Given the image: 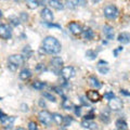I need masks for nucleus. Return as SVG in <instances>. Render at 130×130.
I'll return each instance as SVG.
<instances>
[{"label": "nucleus", "instance_id": "obj_1", "mask_svg": "<svg viewBox=\"0 0 130 130\" xmlns=\"http://www.w3.org/2000/svg\"><path fill=\"white\" fill-rule=\"evenodd\" d=\"M43 50L49 54H58L61 52V42L56 38L52 37V36H48L43 39L42 42Z\"/></svg>", "mask_w": 130, "mask_h": 130}, {"label": "nucleus", "instance_id": "obj_2", "mask_svg": "<svg viewBox=\"0 0 130 130\" xmlns=\"http://www.w3.org/2000/svg\"><path fill=\"white\" fill-rule=\"evenodd\" d=\"M38 118L40 120V123H41L42 125L47 126V127H49V126H51L52 124V114H50L48 111H41L39 112L38 114Z\"/></svg>", "mask_w": 130, "mask_h": 130}, {"label": "nucleus", "instance_id": "obj_3", "mask_svg": "<svg viewBox=\"0 0 130 130\" xmlns=\"http://www.w3.org/2000/svg\"><path fill=\"white\" fill-rule=\"evenodd\" d=\"M124 106V103L123 101L118 98H115L114 96L113 99L108 100V107L111 111H114V112H117V111H120L121 108Z\"/></svg>", "mask_w": 130, "mask_h": 130}, {"label": "nucleus", "instance_id": "obj_4", "mask_svg": "<svg viewBox=\"0 0 130 130\" xmlns=\"http://www.w3.org/2000/svg\"><path fill=\"white\" fill-rule=\"evenodd\" d=\"M104 15L105 18L111 19V20L116 19L117 15H118V9L113 5H108L104 8Z\"/></svg>", "mask_w": 130, "mask_h": 130}, {"label": "nucleus", "instance_id": "obj_5", "mask_svg": "<svg viewBox=\"0 0 130 130\" xmlns=\"http://www.w3.org/2000/svg\"><path fill=\"white\" fill-rule=\"evenodd\" d=\"M60 74L65 80H70L75 76V70L73 66H65L62 67V70L60 71Z\"/></svg>", "mask_w": 130, "mask_h": 130}, {"label": "nucleus", "instance_id": "obj_6", "mask_svg": "<svg viewBox=\"0 0 130 130\" xmlns=\"http://www.w3.org/2000/svg\"><path fill=\"white\" fill-rule=\"evenodd\" d=\"M24 56L21 55V54H12L9 56V59H8V63H11L15 65L16 67L19 66H22V65L24 64Z\"/></svg>", "mask_w": 130, "mask_h": 130}, {"label": "nucleus", "instance_id": "obj_7", "mask_svg": "<svg viewBox=\"0 0 130 130\" xmlns=\"http://www.w3.org/2000/svg\"><path fill=\"white\" fill-rule=\"evenodd\" d=\"M68 29H70V31L75 36H78L83 32V27H81L80 24H78L77 22H71L68 24Z\"/></svg>", "mask_w": 130, "mask_h": 130}, {"label": "nucleus", "instance_id": "obj_8", "mask_svg": "<svg viewBox=\"0 0 130 130\" xmlns=\"http://www.w3.org/2000/svg\"><path fill=\"white\" fill-rule=\"evenodd\" d=\"M41 18L43 19V21H46L48 24H50L51 22H53V13L52 11L49 9V8H44V9L41 11Z\"/></svg>", "mask_w": 130, "mask_h": 130}, {"label": "nucleus", "instance_id": "obj_9", "mask_svg": "<svg viewBox=\"0 0 130 130\" xmlns=\"http://www.w3.org/2000/svg\"><path fill=\"white\" fill-rule=\"evenodd\" d=\"M50 63H51L52 68H53L56 73L61 71V68L63 67V60L61 59L60 56H54V58L50 61Z\"/></svg>", "mask_w": 130, "mask_h": 130}, {"label": "nucleus", "instance_id": "obj_10", "mask_svg": "<svg viewBox=\"0 0 130 130\" xmlns=\"http://www.w3.org/2000/svg\"><path fill=\"white\" fill-rule=\"evenodd\" d=\"M11 29L9 26H7L6 24H1L0 25V37L2 39H10L11 38Z\"/></svg>", "mask_w": 130, "mask_h": 130}, {"label": "nucleus", "instance_id": "obj_11", "mask_svg": "<svg viewBox=\"0 0 130 130\" xmlns=\"http://www.w3.org/2000/svg\"><path fill=\"white\" fill-rule=\"evenodd\" d=\"M86 96H87V99L90 101V102H98V101H100V99H101L100 93L98 92L96 90H89V91H87Z\"/></svg>", "mask_w": 130, "mask_h": 130}, {"label": "nucleus", "instance_id": "obj_12", "mask_svg": "<svg viewBox=\"0 0 130 130\" xmlns=\"http://www.w3.org/2000/svg\"><path fill=\"white\" fill-rule=\"evenodd\" d=\"M103 32L105 35V37L107 39H114V28L109 25H104L103 26Z\"/></svg>", "mask_w": 130, "mask_h": 130}, {"label": "nucleus", "instance_id": "obj_13", "mask_svg": "<svg viewBox=\"0 0 130 130\" xmlns=\"http://www.w3.org/2000/svg\"><path fill=\"white\" fill-rule=\"evenodd\" d=\"M117 40L123 44H127L130 42V34H128V32H121V34L118 35Z\"/></svg>", "mask_w": 130, "mask_h": 130}, {"label": "nucleus", "instance_id": "obj_14", "mask_svg": "<svg viewBox=\"0 0 130 130\" xmlns=\"http://www.w3.org/2000/svg\"><path fill=\"white\" fill-rule=\"evenodd\" d=\"M107 65V62H105V61H100L99 63H98V70H99V72L101 73V74H107L108 73V67L106 66Z\"/></svg>", "mask_w": 130, "mask_h": 130}, {"label": "nucleus", "instance_id": "obj_15", "mask_svg": "<svg viewBox=\"0 0 130 130\" xmlns=\"http://www.w3.org/2000/svg\"><path fill=\"white\" fill-rule=\"evenodd\" d=\"M49 5L53 8V9L59 10V11L64 9V5L60 1V0H49Z\"/></svg>", "mask_w": 130, "mask_h": 130}, {"label": "nucleus", "instance_id": "obj_16", "mask_svg": "<svg viewBox=\"0 0 130 130\" xmlns=\"http://www.w3.org/2000/svg\"><path fill=\"white\" fill-rule=\"evenodd\" d=\"M81 126H83L84 128H87L89 130H96L98 129V125L92 123V121H89V120H86L85 119L83 123H81Z\"/></svg>", "mask_w": 130, "mask_h": 130}, {"label": "nucleus", "instance_id": "obj_17", "mask_svg": "<svg viewBox=\"0 0 130 130\" xmlns=\"http://www.w3.org/2000/svg\"><path fill=\"white\" fill-rule=\"evenodd\" d=\"M89 83H90L91 86L93 88H95V89H99V88H101V86H102V84L100 83V80L98 79L95 76H90L89 77Z\"/></svg>", "mask_w": 130, "mask_h": 130}, {"label": "nucleus", "instance_id": "obj_18", "mask_svg": "<svg viewBox=\"0 0 130 130\" xmlns=\"http://www.w3.org/2000/svg\"><path fill=\"white\" fill-rule=\"evenodd\" d=\"M30 76H31V72L29 70H27V68H24V70H22L21 72H20V78H21L22 80L29 79Z\"/></svg>", "mask_w": 130, "mask_h": 130}, {"label": "nucleus", "instance_id": "obj_19", "mask_svg": "<svg viewBox=\"0 0 130 130\" xmlns=\"http://www.w3.org/2000/svg\"><path fill=\"white\" fill-rule=\"evenodd\" d=\"M81 34L84 35L85 39H88V40H90V39H92L93 37H94V32H93V30L91 29V28H86V29H83V32H81Z\"/></svg>", "mask_w": 130, "mask_h": 130}, {"label": "nucleus", "instance_id": "obj_20", "mask_svg": "<svg viewBox=\"0 0 130 130\" xmlns=\"http://www.w3.org/2000/svg\"><path fill=\"white\" fill-rule=\"evenodd\" d=\"M26 6L29 8L30 10H35L40 6L38 0H26Z\"/></svg>", "mask_w": 130, "mask_h": 130}, {"label": "nucleus", "instance_id": "obj_21", "mask_svg": "<svg viewBox=\"0 0 130 130\" xmlns=\"http://www.w3.org/2000/svg\"><path fill=\"white\" fill-rule=\"evenodd\" d=\"M116 127L117 129H120V130H128V125L124 119L116 120Z\"/></svg>", "mask_w": 130, "mask_h": 130}, {"label": "nucleus", "instance_id": "obj_22", "mask_svg": "<svg viewBox=\"0 0 130 130\" xmlns=\"http://www.w3.org/2000/svg\"><path fill=\"white\" fill-rule=\"evenodd\" d=\"M52 119H53V121L56 125L61 126L62 125V121H63V116L59 113H54V114H52Z\"/></svg>", "mask_w": 130, "mask_h": 130}, {"label": "nucleus", "instance_id": "obj_23", "mask_svg": "<svg viewBox=\"0 0 130 130\" xmlns=\"http://www.w3.org/2000/svg\"><path fill=\"white\" fill-rule=\"evenodd\" d=\"M62 106L64 109H72L73 107H74V104H73V102L71 100L66 99V98H64L63 102H62Z\"/></svg>", "mask_w": 130, "mask_h": 130}, {"label": "nucleus", "instance_id": "obj_24", "mask_svg": "<svg viewBox=\"0 0 130 130\" xmlns=\"http://www.w3.org/2000/svg\"><path fill=\"white\" fill-rule=\"evenodd\" d=\"M73 123V117L71 116H64L63 117V121H62V126L65 128V127H68V126H71V124Z\"/></svg>", "mask_w": 130, "mask_h": 130}, {"label": "nucleus", "instance_id": "obj_25", "mask_svg": "<svg viewBox=\"0 0 130 130\" xmlns=\"http://www.w3.org/2000/svg\"><path fill=\"white\" fill-rule=\"evenodd\" d=\"M100 119L103 121V123L105 124H107L108 121H109V114L108 112H102L100 114Z\"/></svg>", "mask_w": 130, "mask_h": 130}, {"label": "nucleus", "instance_id": "obj_26", "mask_svg": "<svg viewBox=\"0 0 130 130\" xmlns=\"http://www.w3.org/2000/svg\"><path fill=\"white\" fill-rule=\"evenodd\" d=\"M44 87H46V84L41 83V81H34L32 84V88H35L36 90H42Z\"/></svg>", "mask_w": 130, "mask_h": 130}, {"label": "nucleus", "instance_id": "obj_27", "mask_svg": "<svg viewBox=\"0 0 130 130\" xmlns=\"http://www.w3.org/2000/svg\"><path fill=\"white\" fill-rule=\"evenodd\" d=\"M14 120H15L14 117H9V118H8V120L6 121L5 124H3V125H5V127H6V129H7V130H10V129L12 128V126H13Z\"/></svg>", "mask_w": 130, "mask_h": 130}, {"label": "nucleus", "instance_id": "obj_28", "mask_svg": "<svg viewBox=\"0 0 130 130\" xmlns=\"http://www.w3.org/2000/svg\"><path fill=\"white\" fill-rule=\"evenodd\" d=\"M66 6L70 9H75L78 6V0H66Z\"/></svg>", "mask_w": 130, "mask_h": 130}, {"label": "nucleus", "instance_id": "obj_29", "mask_svg": "<svg viewBox=\"0 0 130 130\" xmlns=\"http://www.w3.org/2000/svg\"><path fill=\"white\" fill-rule=\"evenodd\" d=\"M23 53H24V58H30L31 56V54H32V51H31V49H30V47H25V49L23 50Z\"/></svg>", "mask_w": 130, "mask_h": 130}, {"label": "nucleus", "instance_id": "obj_30", "mask_svg": "<svg viewBox=\"0 0 130 130\" xmlns=\"http://www.w3.org/2000/svg\"><path fill=\"white\" fill-rule=\"evenodd\" d=\"M42 95H43L44 98H46L47 100L51 101V102H55V101H56L55 96H54V95H52L51 93H49V92H43V93H42Z\"/></svg>", "mask_w": 130, "mask_h": 130}, {"label": "nucleus", "instance_id": "obj_31", "mask_svg": "<svg viewBox=\"0 0 130 130\" xmlns=\"http://www.w3.org/2000/svg\"><path fill=\"white\" fill-rule=\"evenodd\" d=\"M86 56L88 59H90V60H94L95 59V56H96V53L94 51H92V50H88L86 52Z\"/></svg>", "mask_w": 130, "mask_h": 130}, {"label": "nucleus", "instance_id": "obj_32", "mask_svg": "<svg viewBox=\"0 0 130 130\" xmlns=\"http://www.w3.org/2000/svg\"><path fill=\"white\" fill-rule=\"evenodd\" d=\"M8 118H9V116L6 115L5 113H2L1 111H0V121H1L2 124H5L6 121L8 120Z\"/></svg>", "mask_w": 130, "mask_h": 130}, {"label": "nucleus", "instance_id": "obj_33", "mask_svg": "<svg viewBox=\"0 0 130 130\" xmlns=\"http://www.w3.org/2000/svg\"><path fill=\"white\" fill-rule=\"evenodd\" d=\"M28 130H38L37 124L34 123V121H29L28 123Z\"/></svg>", "mask_w": 130, "mask_h": 130}, {"label": "nucleus", "instance_id": "obj_34", "mask_svg": "<svg viewBox=\"0 0 130 130\" xmlns=\"http://www.w3.org/2000/svg\"><path fill=\"white\" fill-rule=\"evenodd\" d=\"M114 96H115V95H114L113 91H112V92H106V93L104 94V98H105L106 100H111V99H113Z\"/></svg>", "mask_w": 130, "mask_h": 130}, {"label": "nucleus", "instance_id": "obj_35", "mask_svg": "<svg viewBox=\"0 0 130 130\" xmlns=\"http://www.w3.org/2000/svg\"><path fill=\"white\" fill-rule=\"evenodd\" d=\"M94 117H95V116L93 115V111H91L90 114H87V115L85 116V119H86V120H90V119H93Z\"/></svg>", "mask_w": 130, "mask_h": 130}, {"label": "nucleus", "instance_id": "obj_36", "mask_svg": "<svg viewBox=\"0 0 130 130\" xmlns=\"http://www.w3.org/2000/svg\"><path fill=\"white\" fill-rule=\"evenodd\" d=\"M53 90H54L56 93H59V94H61V95L63 94V92H62V89H61L60 87H53Z\"/></svg>", "mask_w": 130, "mask_h": 130}, {"label": "nucleus", "instance_id": "obj_37", "mask_svg": "<svg viewBox=\"0 0 130 130\" xmlns=\"http://www.w3.org/2000/svg\"><path fill=\"white\" fill-rule=\"evenodd\" d=\"M19 20L18 19H11V24L12 25H14V26H16V25H19Z\"/></svg>", "mask_w": 130, "mask_h": 130}, {"label": "nucleus", "instance_id": "obj_38", "mask_svg": "<svg viewBox=\"0 0 130 130\" xmlns=\"http://www.w3.org/2000/svg\"><path fill=\"white\" fill-rule=\"evenodd\" d=\"M8 67H9V68H10V70H11V71H13V72H14V71L16 70V68H18V67H16V66H15V65H13V64H11V63H8Z\"/></svg>", "mask_w": 130, "mask_h": 130}, {"label": "nucleus", "instance_id": "obj_39", "mask_svg": "<svg viewBox=\"0 0 130 130\" xmlns=\"http://www.w3.org/2000/svg\"><path fill=\"white\" fill-rule=\"evenodd\" d=\"M75 108H76V109H75V114H76L77 116H80V111H81L80 106H76Z\"/></svg>", "mask_w": 130, "mask_h": 130}, {"label": "nucleus", "instance_id": "obj_40", "mask_svg": "<svg viewBox=\"0 0 130 130\" xmlns=\"http://www.w3.org/2000/svg\"><path fill=\"white\" fill-rule=\"evenodd\" d=\"M21 18H22L23 21H27V20H28V16H27V14L25 15V13H24V12H22V13H21Z\"/></svg>", "mask_w": 130, "mask_h": 130}, {"label": "nucleus", "instance_id": "obj_41", "mask_svg": "<svg viewBox=\"0 0 130 130\" xmlns=\"http://www.w3.org/2000/svg\"><path fill=\"white\" fill-rule=\"evenodd\" d=\"M22 111H23V112H27V111H28V106H27V105L22 104Z\"/></svg>", "mask_w": 130, "mask_h": 130}, {"label": "nucleus", "instance_id": "obj_42", "mask_svg": "<svg viewBox=\"0 0 130 130\" xmlns=\"http://www.w3.org/2000/svg\"><path fill=\"white\" fill-rule=\"evenodd\" d=\"M86 2H87V0H78V5H80V6H85Z\"/></svg>", "mask_w": 130, "mask_h": 130}, {"label": "nucleus", "instance_id": "obj_43", "mask_svg": "<svg viewBox=\"0 0 130 130\" xmlns=\"http://www.w3.org/2000/svg\"><path fill=\"white\" fill-rule=\"evenodd\" d=\"M120 93H123V94H125V95L130 96V92H127L126 90H120Z\"/></svg>", "mask_w": 130, "mask_h": 130}, {"label": "nucleus", "instance_id": "obj_44", "mask_svg": "<svg viewBox=\"0 0 130 130\" xmlns=\"http://www.w3.org/2000/svg\"><path fill=\"white\" fill-rule=\"evenodd\" d=\"M40 105H41V106H46V104H44V102H42V101H40Z\"/></svg>", "mask_w": 130, "mask_h": 130}, {"label": "nucleus", "instance_id": "obj_45", "mask_svg": "<svg viewBox=\"0 0 130 130\" xmlns=\"http://www.w3.org/2000/svg\"><path fill=\"white\" fill-rule=\"evenodd\" d=\"M15 130H25L24 128H18V129H15Z\"/></svg>", "mask_w": 130, "mask_h": 130}, {"label": "nucleus", "instance_id": "obj_46", "mask_svg": "<svg viewBox=\"0 0 130 130\" xmlns=\"http://www.w3.org/2000/svg\"><path fill=\"white\" fill-rule=\"evenodd\" d=\"M2 16V12H1V10H0V18Z\"/></svg>", "mask_w": 130, "mask_h": 130}, {"label": "nucleus", "instance_id": "obj_47", "mask_svg": "<svg viewBox=\"0 0 130 130\" xmlns=\"http://www.w3.org/2000/svg\"><path fill=\"white\" fill-rule=\"evenodd\" d=\"M60 130H66V129H64V128H63V129H60Z\"/></svg>", "mask_w": 130, "mask_h": 130}, {"label": "nucleus", "instance_id": "obj_48", "mask_svg": "<svg viewBox=\"0 0 130 130\" xmlns=\"http://www.w3.org/2000/svg\"><path fill=\"white\" fill-rule=\"evenodd\" d=\"M15 1H20V0H15Z\"/></svg>", "mask_w": 130, "mask_h": 130}, {"label": "nucleus", "instance_id": "obj_49", "mask_svg": "<svg viewBox=\"0 0 130 130\" xmlns=\"http://www.w3.org/2000/svg\"><path fill=\"white\" fill-rule=\"evenodd\" d=\"M0 100H2V98H0Z\"/></svg>", "mask_w": 130, "mask_h": 130}, {"label": "nucleus", "instance_id": "obj_50", "mask_svg": "<svg viewBox=\"0 0 130 130\" xmlns=\"http://www.w3.org/2000/svg\"><path fill=\"white\" fill-rule=\"evenodd\" d=\"M116 130H120V129H116Z\"/></svg>", "mask_w": 130, "mask_h": 130}]
</instances>
